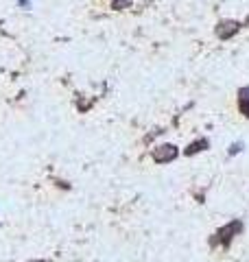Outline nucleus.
<instances>
[{"instance_id": "1", "label": "nucleus", "mask_w": 249, "mask_h": 262, "mask_svg": "<svg viewBox=\"0 0 249 262\" xmlns=\"http://www.w3.org/2000/svg\"><path fill=\"white\" fill-rule=\"evenodd\" d=\"M175 158H177V149H175L173 144H162V146H157V149L153 151V160L160 162V164L173 162Z\"/></svg>"}, {"instance_id": "2", "label": "nucleus", "mask_w": 249, "mask_h": 262, "mask_svg": "<svg viewBox=\"0 0 249 262\" xmlns=\"http://www.w3.org/2000/svg\"><path fill=\"white\" fill-rule=\"evenodd\" d=\"M238 229H240V223H230V225H225V227H223V229H219V241L221 243H230L232 241V236H234L236 232H238Z\"/></svg>"}, {"instance_id": "6", "label": "nucleus", "mask_w": 249, "mask_h": 262, "mask_svg": "<svg viewBox=\"0 0 249 262\" xmlns=\"http://www.w3.org/2000/svg\"><path fill=\"white\" fill-rule=\"evenodd\" d=\"M35 262H39V260H35Z\"/></svg>"}, {"instance_id": "3", "label": "nucleus", "mask_w": 249, "mask_h": 262, "mask_svg": "<svg viewBox=\"0 0 249 262\" xmlns=\"http://www.w3.org/2000/svg\"><path fill=\"white\" fill-rule=\"evenodd\" d=\"M205 146H208V142H205V140H201V142H195V144L190 146V149H188L186 153H188V155H195V153H199V151H203Z\"/></svg>"}, {"instance_id": "5", "label": "nucleus", "mask_w": 249, "mask_h": 262, "mask_svg": "<svg viewBox=\"0 0 249 262\" xmlns=\"http://www.w3.org/2000/svg\"><path fill=\"white\" fill-rule=\"evenodd\" d=\"M238 151H240V144H234V146L230 149V153H238Z\"/></svg>"}, {"instance_id": "4", "label": "nucleus", "mask_w": 249, "mask_h": 262, "mask_svg": "<svg viewBox=\"0 0 249 262\" xmlns=\"http://www.w3.org/2000/svg\"><path fill=\"white\" fill-rule=\"evenodd\" d=\"M240 110H243L249 116V90H245V92H243V98H240Z\"/></svg>"}]
</instances>
